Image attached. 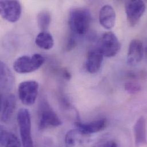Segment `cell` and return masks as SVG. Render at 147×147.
Returning a JSON list of instances; mask_svg holds the SVG:
<instances>
[{
  "mask_svg": "<svg viewBox=\"0 0 147 147\" xmlns=\"http://www.w3.org/2000/svg\"><path fill=\"white\" fill-rule=\"evenodd\" d=\"M91 20V14L88 9L81 7L74 8L69 13V25L74 34L83 35L88 30Z\"/></svg>",
  "mask_w": 147,
  "mask_h": 147,
  "instance_id": "6da1fadb",
  "label": "cell"
},
{
  "mask_svg": "<svg viewBox=\"0 0 147 147\" xmlns=\"http://www.w3.org/2000/svg\"><path fill=\"white\" fill-rule=\"evenodd\" d=\"M17 120L22 147H34L32 136L31 116L29 110L26 108H21L18 112Z\"/></svg>",
  "mask_w": 147,
  "mask_h": 147,
  "instance_id": "7a4b0ae2",
  "label": "cell"
},
{
  "mask_svg": "<svg viewBox=\"0 0 147 147\" xmlns=\"http://www.w3.org/2000/svg\"><path fill=\"white\" fill-rule=\"evenodd\" d=\"M44 62V57L38 53L34 54L31 56H23L15 61L13 68L17 73L29 74L38 69Z\"/></svg>",
  "mask_w": 147,
  "mask_h": 147,
  "instance_id": "3957f363",
  "label": "cell"
},
{
  "mask_svg": "<svg viewBox=\"0 0 147 147\" xmlns=\"http://www.w3.org/2000/svg\"><path fill=\"white\" fill-rule=\"evenodd\" d=\"M121 45L116 36L112 32L105 33L101 37L97 49L107 57H113L120 51Z\"/></svg>",
  "mask_w": 147,
  "mask_h": 147,
  "instance_id": "277c9868",
  "label": "cell"
},
{
  "mask_svg": "<svg viewBox=\"0 0 147 147\" xmlns=\"http://www.w3.org/2000/svg\"><path fill=\"white\" fill-rule=\"evenodd\" d=\"M39 84L36 81H25L19 85L18 94L21 102L25 105H33L37 98Z\"/></svg>",
  "mask_w": 147,
  "mask_h": 147,
  "instance_id": "5b68a950",
  "label": "cell"
},
{
  "mask_svg": "<svg viewBox=\"0 0 147 147\" xmlns=\"http://www.w3.org/2000/svg\"><path fill=\"white\" fill-rule=\"evenodd\" d=\"M62 121L57 113L52 109L46 102H42L39 112L38 129L44 130L50 127H57Z\"/></svg>",
  "mask_w": 147,
  "mask_h": 147,
  "instance_id": "8992f818",
  "label": "cell"
},
{
  "mask_svg": "<svg viewBox=\"0 0 147 147\" xmlns=\"http://www.w3.org/2000/svg\"><path fill=\"white\" fill-rule=\"evenodd\" d=\"M21 12V5L19 1L16 0L0 1V13L4 20L10 22H15L20 19Z\"/></svg>",
  "mask_w": 147,
  "mask_h": 147,
  "instance_id": "52a82bcc",
  "label": "cell"
},
{
  "mask_svg": "<svg viewBox=\"0 0 147 147\" xmlns=\"http://www.w3.org/2000/svg\"><path fill=\"white\" fill-rule=\"evenodd\" d=\"M146 6L143 1H128L125 4V13L128 24L135 26L139 22L146 11Z\"/></svg>",
  "mask_w": 147,
  "mask_h": 147,
  "instance_id": "ba28073f",
  "label": "cell"
},
{
  "mask_svg": "<svg viewBox=\"0 0 147 147\" xmlns=\"http://www.w3.org/2000/svg\"><path fill=\"white\" fill-rule=\"evenodd\" d=\"M16 99L11 93L1 94V119L6 123L10 120L16 108Z\"/></svg>",
  "mask_w": 147,
  "mask_h": 147,
  "instance_id": "9c48e42d",
  "label": "cell"
},
{
  "mask_svg": "<svg viewBox=\"0 0 147 147\" xmlns=\"http://www.w3.org/2000/svg\"><path fill=\"white\" fill-rule=\"evenodd\" d=\"M107 125V120L100 119L89 123H81L77 121L75 123L76 129L81 134L90 135L103 130Z\"/></svg>",
  "mask_w": 147,
  "mask_h": 147,
  "instance_id": "30bf717a",
  "label": "cell"
},
{
  "mask_svg": "<svg viewBox=\"0 0 147 147\" xmlns=\"http://www.w3.org/2000/svg\"><path fill=\"white\" fill-rule=\"evenodd\" d=\"M85 135L80 132L76 129L69 131L65 137V147H90V142Z\"/></svg>",
  "mask_w": 147,
  "mask_h": 147,
  "instance_id": "8fae6325",
  "label": "cell"
},
{
  "mask_svg": "<svg viewBox=\"0 0 147 147\" xmlns=\"http://www.w3.org/2000/svg\"><path fill=\"white\" fill-rule=\"evenodd\" d=\"M143 57V45L141 41L134 39L129 44L127 54V63L135 65L139 63Z\"/></svg>",
  "mask_w": 147,
  "mask_h": 147,
  "instance_id": "7c38bea8",
  "label": "cell"
},
{
  "mask_svg": "<svg viewBox=\"0 0 147 147\" xmlns=\"http://www.w3.org/2000/svg\"><path fill=\"white\" fill-rule=\"evenodd\" d=\"M104 56L97 49L90 50L87 55L85 67L87 71L90 74L97 72L102 65Z\"/></svg>",
  "mask_w": 147,
  "mask_h": 147,
  "instance_id": "4fadbf2b",
  "label": "cell"
},
{
  "mask_svg": "<svg viewBox=\"0 0 147 147\" xmlns=\"http://www.w3.org/2000/svg\"><path fill=\"white\" fill-rule=\"evenodd\" d=\"M116 17V12L113 7L109 5H105L100 9L99 22L105 29H111L115 25Z\"/></svg>",
  "mask_w": 147,
  "mask_h": 147,
  "instance_id": "5bb4252c",
  "label": "cell"
},
{
  "mask_svg": "<svg viewBox=\"0 0 147 147\" xmlns=\"http://www.w3.org/2000/svg\"><path fill=\"white\" fill-rule=\"evenodd\" d=\"M0 85L2 91L8 92L13 87L14 77L12 72L3 62L0 63Z\"/></svg>",
  "mask_w": 147,
  "mask_h": 147,
  "instance_id": "9a60e30c",
  "label": "cell"
},
{
  "mask_svg": "<svg viewBox=\"0 0 147 147\" xmlns=\"http://www.w3.org/2000/svg\"><path fill=\"white\" fill-rule=\"evenodd\" d=\"M134 132L135 143L137 146L147 143L146 120L143 116L140 117L136 121L134 127Z\"/></svg>",
  "mask_w": 147,
  "mask_h": 147,
  "instance_id": "2e32d148",
  "label": "cell"
},
{
  "mask_svg": "<svg viewBox=\"0 0 147 147\" xmlns=\"http://www.w3.org/2000/svg\"><path fill=\"white\" fill-rule=\"evenodd\" d=\"M0 142L2 147H22V143L12 132L1 127Z\"/></svg>",
  "mask_w": 147,
  "mask_h": 147,
  "instance_id": "e0dca14e",
  "label": "cell"
},
{
  "mask_svg": "<svg viewBox=\"0 0 147 147\" xmlns=\"http://www.w3.org/2000/svg\"><path fill=\"white\" fill-rule=\"evenodd\" d=\"M35 43L41 49L49 50L54 46V40L51 34L47 31H44L41 32L37 36Z\"/></svg>",
  "mask_w": 147,
  "mask_h": 147,
  "instance_id": "ac0fdd59",
  "label": "cell"
},
{
  "mask_svg": "<svg viewBox=\"0 0 147 147\" xmlns=\"http://www.w3.org/2000/svg\"><path fill=\"white\" fill-rule=\"evenodd\" d=\"M51 22V16L49 11H41L37 16L38 26L41 32L47 31Z\"/></svg>",
  "mask_w": 147,
  "mask_h": 147,
  "instance_id": "d6986e66",
  "label": "cell"
},
{
  "mask_svg": "<svg viewBox=\"0 0 147 147\" xmlns=\"http://www.w3.org/2000/svg\"><path fill=\"white\" fill-rule=\"evenodd\" d=\"M125 90L130 94H135L142 89L141 85L136 81H129L125 84Z\"/></svg>",
  "mask_w": 147,
  "mask_h": 147,
  "instance_id": "ffe728a7",
  "label": "cell"
},
{
  "mask_svg": "<svg viewBox=\"0 0 147 147\" xmlns=\"http://www.w3.org/2000/svg\"><path fill=\"white\" fill-rule=\"evenodd\" d=\"M76 44H77V42L76 41V39L74 37V35L71 36L69 38L67 44V50L68 51H71L76 47Z\"/></svg>",
  "mask_w": 147,
  "mask_h": 147,
  "instance_id": "44dd1931",
  "label": "cell"
},
{
  "mask_svg": "<svg viewBox=\"0 0 147 147\" xmlns=\"http://www.w3.org/2000/svg\"><path fill=\"white\" fill-rule=\"evenodd\" d=\"M95 147H119L117 144L113 140L106 141Z\"/></svg>",
  "mask_w": 147,
  "mask_h": 147,
  "instance_id": "7402d4cb",
  "label": "cell"
},
{
  "mask_svg": "<svg viewBox=\"0 0 147 147\" xmlns=\"http://www.w3.org/2000/svg\"><path fill=\"white\" fill-rule=\"evenodd\" d=\"M63 75H64V76L66 78H67V79H70V78H71V74H70L69 73V72L68 71H67V70H64V72H63Z\"/></svg>",
  "mask_w": 147,
  "mask_h": 147,
  "instance_id": "603a6c76",
  "label": "cell"
},
{
  "mask_svg": "<svg viewBox=\"0 0 147 147\" xmlns=\"http://www.w3.org/2000/svg\"><path fill=\"white\" fill-rule=\"evenodd\" d=\"M146 52H147V51H146Z\"/></svg>",
  "mask_w": 147,
  "mask_h": 147,
  "instance_id": "cb8c5ba5",
  "label": "cell"
}]
</instances>
